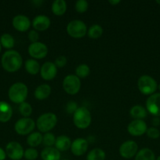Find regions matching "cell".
I'll return each mask as SVG.
<instances>
[{
    "instance_id": "cell-1",
    "label": "cell",
    "mask_w": 160,
    "mask_h": 160,
    "mask_svg": "<svg viewBox=\"0 0 160 160\" xmlns=\"http://www.w3.org/2000/svg\"><path fill=\"white\" fill-rule=\"evenodd\" d=\"M23 59L20 53L14 50H9L2 57V66L8 72H16L21 67Z\"/></svg>"
},
{
    "instance_id": "cell-2",
    "label": "cell",
    "mask_w": 160,
    "mask_h": 160,
    "mask_svg": "<svg viewBox=\"0 0 160 160\" xmlns=\"http://www.w3.org/2000/svg\"><path fill=\"white\" fill-rule=\"evenodd\" d=\"M28 87L23 83H15L9 89V98L13 102L21 104L28 96Z\"/></svg>"
},
{
    "instance_id": "cell-3",
    "label": "cell",
    "mask_w": 160,
    "mask_h": 160,
    "mask_svg": "<svg viewBox=\"0 0 160 160\" xmlns=\"http://www.w3.org/2000/svg\"><path fill=\"white\" fill-rule=\"evenodd\" d=\"M74 124L79 129H86L91 123V113L86 107H78L73 114Z\"/></svg>"
},
{
    "instance_id": "cell-4",
    "label": "cell",
    "mask_w": 160,
    "mask_h": 160,
    "mask_svg": "<svg viewBox=\"0 0 160 160\" xmlns=\"http://www.w3.org/2000/svg\"><path fill=\"white\" fill-rule=\"evenodd\" d=\"M56 122H57V117L54 113L46 112V113L41 115L38 118L36 126L39 131L47 133L56 126Z\"/></svg>"
},
{
    "instance_id": "cell-5",
    "label": "cell",
    "mask_w": 160,
    "mask_h": 160,
    "mask_svg": "<svg viewBox=\"0 0 160 160\" xmlns=\"http://www.w3.org/2000/svg\"><path fill=\"white\" fill-rule=\"evenodd\" d=\"M137 87L142 94L145 95H152L156 91L157 83L152 77L148 75H143L138 79Z\"/></svg>"
},
{
    "instance_id": "cell-6",
    "label": "cell",
    "mask_w": 160,
    "mask_h": 160,
    "mask_svg": "<svg viewBox=\"0 0 160 160\" xmlns=\"http://www.w3.org/2000/svg\"><path fill=\"white\" fill-rule=\"evenodd\" d=\"M87 28L86 23L82 20H74L67 26V32L71 37L75 38H81L86 34Z\"/></svg>"
},
{
    "instance_id": "cell-7",
    "label": "cell",
    "mask_w": 160,
    "mask_h": 160,
    "mask_svg": "<svg viewBox=\"0 0 160 160\" xmlns=\"http://www.w3.org/2000/svg\"><path fill=\"white\" fill-rule=\"evenodd\" d=\"M63 88L64 90L69 95H75L79 92L81 88L80 79L76 75H67L63 81Z\"/></svg>"
},
{
    "instance_id": "cell-8",
    "label": "cell",
    "mask_w": 160,
    "mask_h": 160,
    "mask_svg": "<svg viewBox=\"0 0 160 160\" xmlns=\"http://www.w3.org/2000/svg\"><path fill=\"white\" fill-rule=\"evenodd\" d=\"M35 128V123L29 117H24L17 120L15 123L16 132L20 135H26L30 134Z\"/></svg>"
},
{
    "instance_id": "cell-9",
    "label": "cell",
    "mask_w": 160,
    "mask_h": 160,
    "mask_svg": "<svg viewBox=\"0 0 160 160\" xmlns=\"http://www.w3.org/2000/svg\"><path fill=\"white\" fill-rule=\"evenodd\" d=\"M138 152V145L134 141H126L119 148L121 156L125 159H131Z\"/></svg>"
},
{
    "instance_id": "cell-10",
    "label": "cell",
    "mask_w": 160,
    "mask_h": 160,
    "mask_svg": "<svg viewBox=\"0 0 160 160\" xmlns=\"http://www.w3.org/2000/svg\"><path fill=\"white\" fill-rule=\"evenodd\" d=\"M28 53L31 57L35 59H42L48 54V48L42 42H34L28 47Z\"/></svg>"
},
{
    "instance_id": "cell-11",
    "label": "cell",
    "mask_w": 160,
    "mask_h": 160,
    "mask_svg": "<svg viewBox=\"0 0 160 160\" xmlns=\"http://www.w3.org/2000/svg\"><path fill=\"white\" fill-rule=\"evenodd\" d=\"M6 153L9 159L13 160H20L24 156V149L20 144L16 142H11L6 145Z\"/></svg>"
},
{
    "instance_id": "cell-12",
    "label": "cell",
    "mask_w": 160,
    "mask_h": 160,
    "mask_svg": "<svg viewBox=\"0 0 160 160\" xmlns=\"http://www.w3.org/2000/svg\"><path fill=\"white\" fill-rule=\"evenodd\" d=\"M147 111L155 117H160V93L150 95L146 102Z\"/></svg>"
},
{
    "instance_id": "cell-13",
    "label": "cell",
    "mask_w": 160,
    "mask_h": 160,
    "mask_svg": "<svg viewBox=\"0 0 160 160\" xmlns=\"http://www.w3.org/2000/svg\"><path fill=\"white\" fill-rule=\"evenodd\" d=\"M128 132L133 136H141L146 133L147 124L143 120H134L128 125Z\"/></svg>"
},
{
    "instance_id": "cell-14",
    "label": "cell",
    "mask_w": 160,
    "mask_h": 160,
    "mask_svg": "<svg viewBox=\"0 0 160 160\" xmlns=\"http://www.w3.org/2000/svg\"><path fill=\"white\" fill-rule=\"evenodd\" d=\"M56 73L57 69L56 65L52 62H45L40 68L41 77L45 81L53 80L56 77Z\"/></svg>"
},
{
    "instance_id": "cell-15",
    "label": "cell",
    "mask_w": 160,
    "mask_h": 160,
    "mask_svg": "<svg viewBox=\"0 0 160 160\" xmlns=\"http://www.w3.org/2000/svg\"><path fill=\"white\" fill-rule=\"evenodd\" d=\"M88 148V142L84 138H77L74 141L71 145L72 152L75 156H80L86 152Z\"/></svg>"
},
{
    "instance_id": "cell-16",
    "label": "cell",
    "mask_w": 160,
    "mask_h": 160,
    "mask_svg": "<svg viewBox=\"0 0 160 160\" xmlns=\"http://www.w3.org/2000/svg\"><path fill=\"white\" fill-rule=\"evenodd\" d=\"M13 26L19 31H27L31 26V21L24 15H17L13 19Z\"/></svg>"
},
{
    "instance_id": "cell-17",
    "label": "cell",
    "mask_w": 160,
    "mask_h": 160,
    "mask_svg": "<svg viewBox=\"0 0 160 160\" xmlns=\"http://www.w3.org/2000/svg\"><path fill=\"white\" fill-rule=\"evenodd\" d=\"M33 28L39 31H43L48 29L50 26V20L45 15H39L34 18L32 21Z\"/></svg>"
},
{
    "instance_id": "cell-18",
    "label": "cell",
    "mask_w": 160,
    "mask_h": 160,
    "mask_svg": "<svg viewBox=\"0 0 160 160\" xmlns=\"http://www.w3.org/2000/svg\"><path fill=\"white\" fill-rule=\"evenodd\" d=\"M13 115L12 107L6 102H0V122L9 121Z\"/></svg>"
},
{
    "instance_id": "cell-19",
    "label": "cell",
    "mask_w": 160,
    "mask_h": 160,
    "mask_svg": "<svg viewBox=\"0 0 160 160\" xmlns=\"http://www.w3.org/2000/svg\"><path fill=\"white\" fill-rule=\"evenodd\" d=\"M41 158L42 160H60L61 153L56 148L46 147L41 152Z\"/></svg>"
},
{
    "instance_id": "cell-20",
    "label": "cell",
    "mask_w": 160,
    "mask_h": 160,
    "mask_svg": "<svg viewBox=\"0 0 160 160\" xmlns=\"http://www.w3.org/2000/svg\"><path fill=\"white\" fill-rule=\"evenodd\" d=\"M72 142L67 136L61 135L56 138L55 146L56 148L60 152H65L71 148Z\"/></svg>"
},
{
    "instance_id": "cell-21",
    "label": "cell",
    "mask_w": 160,
    "mask_h": 160,
    "mask_svg": "<svg viewBox=\"0 0 160 160\" xmlns=\"http://www.w3.org/2000/svg\"><path fill=\"white\" fill-rule=\"evenodd\" d=\"M51 93V88L49 84H41L35 91V97L39 100H44L48 98Z\"/></svg>"
},
{
    "instance_id": "cell-22",
    "label": "cell",
    "mask_w": 160,
    "mask_h": 160,
    "mask_svg": "<svg viewBox=\"0 0 160 160\" xmlns=\"http://www.w3.org/2000/svg\"><path fill=\"white\" fill-rule=\"evenodd\" d=\"M130 114L135 120H141L147 117V111L141 105H136L130 109Z\"/></svg>"
},
{
    "instance_id": "cell-23",
    "label": "cell",
    "mask_w": 160,
    "mask_h": 160,
    "mask_svg": "<svg viewBox=\"0 0 160 160\" xmlns=\"http://www.w3.org/2000/svg\"><path fill=\"white\" fill-rule=\"evenodd\" d=\"M66 10H67V4L64 0H55L52 4V11L55 15H64Z\"/></svg>"
},
{
    "instance_id": "cell-24",
    "label": "cell",
    "mask_w": 160,
    "mask_h": 160,
    "mask_svg": "<svg viewBox=\"0 0 160 160\" xmlns=\"http://www.w3.org/2000/svg\"><path fill=\"white\" fill-rule=\"evenodd\" d=\"M135 160H155V156L150 148H144L136 153Z\"/></svg>"
},
{
    "instance_id": "cell-25",
    "label": "cell",
    "mask_w": 160,
    "mask_h": 160,
    "mask_svg": "<svg viewBox=\"0 0 160 160\" xmlns=\"http://www.w3.org/2000/svg\"><path fill=\"white\" fill-rule=\"evenodd\" d=\"M42 138H43V137L41 134V133L33 132L30 134V135L27 138V143L32 148L37 147L42 142Z\"/></svg>"
},
{
    "instance_id": "cell-26",
    "label": "cell",
    "mask_w": 160,
    "mask_h": 160,
    "mask_svg": "<svg viewBox=\"0 0 160 160\" xmlns=\"http://www.w3.org/2000/svg\"><path fill=\"white\" fill-rule=\"evenodd\" d=\"M25 69L28 71V73H29L30 74H37L39 73V71L40 70V66L39 63L35 59H28V60L25 62Z\"/></svg>"
},
{
    "instance_id": "cell-27",
    "label": "cell",
    "mask_w": 160,
    "mask_h": 160,
    "mask_svg": "<svg viewBox=\"0 0 160 160\" xmlns=\"http://www.w3.org/2000/svg\"><path fill=\"white\" fill-rule=\"evenodd\" d=\"M106 155L104 150L101 148H96L91 150L87 155L86 159L87 160H104Z\"/></svg>"
},
{
    "instance_id": "cell-28",
    "label": "cell",
    "mask_w": 160,
    "mask_h": 160,
    "mask_svg": "<svg viewBox=\"0 0 160 160\" xmlns=\"http://www.w3.org/2000/svg\"><path fill=\"white\" fill-rule=\"evenodd\" d=\"M103 34V28L99 24H93L89 28L88 31V36L90 38L97 39Z\"/></svg>"
},
{
    "instance_id": "cell-29",
    "label": "cell",
    "mask_w": 160,
    "mask_h": 160,
    "mask_svg": "<svg viewBox=\"0 0 160 160\" xmlns=\"http://www.w3.org/2000/svg\"><path fill=\"white\" fill-rule=\"evenodd\" d=\"M14 39L9 34H4L0 38V44L6 48H12L14 46Z\"/></svg>"
},
{
    "instance_id": "cell-30",
    "label": "cell",
    "mask_w": 160,
    "mask_h": 160,
    "mask_svg": "<svg viewBox=\"0 0 160 160\" xmlns=\"http://www.w3.org/2000/svg\"><path fill=\"white\" fill-rule=\"evenodd\" d=\"M75 73L78 78H85L89 76V73H90V69L86 64H81L77 67Z\"/></svg>"
},
{
    "instance_id": "cell-31",
    "label": "cell",
    "mask_w": 160,
    "mask_h": 160,
    "mask_svg": "<svg viewBox=\"0 0 160 160\" xmlns=\"http://www.w3.org/2000/svg\"><path fill=\"white\" fill-rule=\"evenodd\" d=\"M19 111L22 116L24 117H28L32 112V108L29 103L24 102L19 106Z\"/></svg>"
},
{
    "instance_id": "cell-32",
    "label": "cell",
    "mask_w": 160,
    "mask_h": 160,
    "mask_svg": "<svg viewBox=\"0 0 160 160\" xmlns=\"http://www.w3.org/2000/svg\"><path fill=\"white\" fill-rule=\"evenodd\" d=\"M42 142L45 146L52 147L55 145L56 138L52 133H45V135L43 136V138H42Z\"/></svg>"
},
{
    "instance_id": "cell-33",
    "label": "cell",
    "mask_w": 160,
    "mask_h": 160,
    "mask_svg": "<svg viewBox=\"0 0 160 160\" xmlns=\"http://www.w3.org/2000/svg\"><path fill=\"white\" fill-rule=\"evenodd\" d=\"M88 6H89L88 2L86 0H78L75 2V9L79 13H83L87 10Z\"/></svg>"
},
{
    "instance_id": "cell-34",
    "label": "cell",
    "mask_w": 160,
    "mask_h": 160,
    "mask_svg": "<svg viewBox=\"0 0 160 160\" xmlns=\"http://www.w3.org/2000/svg\"><path fill=\"white\" fill-rule=\"evenodd\" d=\"M24 156L28 160H35L38 158V152L34 148H30L25 150Z\"/></svg>"
},
{
    "instance_id": "cell-35",
    "label": "cell",
    "mask_w": 160,
    "mask_h": 160,
    "mask_svg": "<svg viewBox=\"0 0 160 160\" xmlns=\"http://www.w3.org/2000/svg\"><path fill=\"white\" fill-rule=\"evenodd\" d=\"M146 133H147V137L152 139H157L160 136L159 131L156 128H150L149 129L147 130Z\"/></svg>"
},
{
    "instance_id": "cell-36",
    "label": "cell",
    "mask_w": 160,
    "mask_h": 160,
    "mask_svg": "<svg viewBox=\"0 0 160 160\" xmlns=\"http://www.w3.org/2000/svg\"><path fill=\"white\" fill-rule=\"evenodd\" d=\"M67 63V58L64 56H60L55 59V65L56 67H63Z\"/></svg>"
},
{
    "instance_id": "cell-37",
    "label": "cell",
    "mask_w": 160,
    "mask_h": 160,
    "mask_svg": "<svg viewBox=\"0 0 160 160\" xmlns=\"http://www.w3.org/2000/svg\"><path fill=\"white\" fill-rule=\"evenodd\" d=\"M78 109V106H77V103L75 102H69L67 104L66 106V110L68 113H75V111Z\"/></svg>"
},
{
    "instance_id": "cell-38",
    "label": "cell",
    "mask_w": 160,
    "mask_h": 160,
    "mask_svg": "<svg viewBox=\"0 0 160 160\" xmlns=\"http://www.w3.org/2000/svg\"><path fill=\"white\" fill-rule=\"evenodd\" d=\"M39 33L36 31H30L28 33V39L31 42V43H34V42H37L38 39H39Z\"/></svg>"
},
{
    "instance_id": "cell-39",
    "label": "cell",
    "mask_w": 160,
    "mask_h": 160,
    "mask_svg": "<svg viewBox=\"0 0 160 160\" xmlns=\"http://www.w3.org/2000/svg\"><path fill=\"white\" fill-rule=\"evenodd\" d=\"M6 157V153L2 148H0V160H5Z\"/></svg>"
},
{
    "instance_id": "cell-40",
    "label": "cell",
    "mask_w": 160,
    "mask_h": 160,
    "mask_svg": "<svg viewBox=\"0 0 160 160\" xmlns=\"http://www.w3.org/2000/svg\"><path fill=\"white\" fill-rule=\"evenodd\" d=\"M152 124L154 126H158L160 124V120L158 118H154L152 120Z\"/></svg>"
},
{
    "instance_id": "cell-41",
    "label": "cell",
    "mask_w": 160,
    "mask_h": 160,
    "mask_svg": "<svg viewBox=\"0 0 160 160\" xmlns=\"http://www.w3.org/2000/svg\"><path fill=\"white\" fill-rule=\"evenodd\" d=\"M119 2H120V0H116V1H113V0H111V1H109V3L111 5L119 4Z\"/></svg>"
},
{
    "instance_id": "cell-42",
    "label": "cell",
    "mask_w": 160,
    "mask_h": 160,
    "mask_svg": "<svg viewBox=\"0 0 160 160\" xmlns=\"http://www.w3.org/2000/svg\"><path fill=\"white\" fill-rule=\"evenodd\" d=\"M156 2H157V3H158V4H160V1H159V0H157Z\"/></svg>"
},
{
    "instance_id": "cell-43",
    "label": "cell",
    "mask_w": 160,
    "mask_h": 160,
    "mask_svg": "<svg viewBox=\"0 0 160 160\" xmlns=\"http://www.w3.org/2000/svg\"><path fill=\"white\" fill-rule=\"evenodd\" d=\"M156 160H160V156H158V158H157V159Z\"/></svg>"
},
{
    "instance_id": "cell-44",
    "label": "cell",
    "mask_w": 160,
    "mask_h": 160,
    "mask_svg": "<svg viewBox=\"0 0 160 160\" xmlns=\"http://www.w3.org/2000/svg\"><path fill=\"white\" fill-rule=\"evenodd\" d=\"M1 48H2V47H1V44H0V52H1Z\"/></svg>"
},
{
    "instance_id": "cell-45",
    "label": "cell",
    "mask_w": 160,
    "mask_h": 160,
    "mask_svg": "<svg viewBox=\"0 0 160 160\" xmlns=\"http://www.w3.org/2000/svg\"><path fill=\"white\" fill-rule=\"evenodd\" d=\"M158 88H159V90H160V84H159V86H158Z\"/></svg>"
},
{
    "instance_id": "cell-46",
    "label": "cell",
    "mask_w": 160,
    "mask_h": 160,
    "mask_svg": "<svg viewBox=\"0 0 160 160\" xmlns=\"http://www.w3.org/2000/svg\"><path fill=\"white\" fill-rule=\"evenodd\" d=\"M62 160H69V159H62Z\"/></svg>"
}]
</instances>
